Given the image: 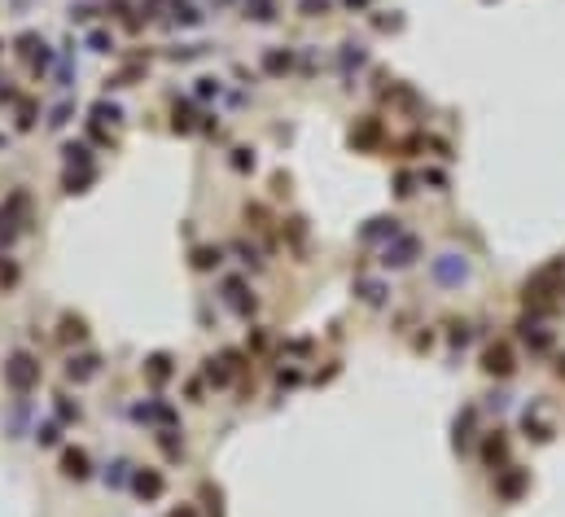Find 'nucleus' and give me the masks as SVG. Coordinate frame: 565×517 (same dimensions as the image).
<instances>
[{"label": "nucleus", "mask_w": 565, "mask_h": 517, "mask_svg": "<svg viewBox=\"0 0 565 517\" xmlns=\"http://www.w3.org/2000/svg\"><path fill=\"white\" fill-rule=\"evenodd\" d=\"M5 386L18 390V394L35 390V386H40V359L27 355V351H14L5 359Z\"/></svg>", "instance_id": "nucleus-1"}, {"label": "nucleus", "mask_w": 565, "mask_h": 517, "mask_svg": "<svg viewBox=\"0 0 565 517\" xmlns=\"http://www.w3.org/2000/svg\"><path fill=\"white\" fill-rule=\"evenodd\" d=\"M18 53H22V57H27V62H31V70H35V75L53 66V49H49V44H44V40H40V35H35V31H22V35H18Z\"/></svg>", "instance_id": "nucleus-2"}, {"label": "nucleus", "mask_w": 565, "mask_h": 517, "mask_svg": "<svg viewBox=\"0 0 565 517\" xmlns=\"http://www.w3.org/2000/svg\"><path fill=\"white\" fill-rule=\"evenodd\" d=\"M224 303H228V311H237L242 320L255 316V294H250L246 281H237V276H233V281H224Z\"/></svg>", "instance_id": "nucleus-3"}, {"label": "nucleus", "mask_w": 565, "mask_h": 517, "mask_svg": "<svg viewBox=\"0 0 565 517\" xmlns=\"http://www.w3.org/2000/svg\"><path fill=\"white\" fill-rule=\"evenodd\" d=\"M22 215H27V193H14V198H9V207H0V246L14 242Z\"/></svg>", "instance_id": "nucleus-4"}, {"label": "nucleus", "mask_w": 565, "mask_h": 517, "mask_svg": "<svg viewBox=\"0 0 565 517\" xmlns=\"http://www.w3.org/2000/svg\"><path fill=\"white\" fill-rule=\"evenodd\" d=\"M131 491H136L140 500H158L167 491V483H162L158 469H136V474H131Z\"/></svg>", "instance_id": "nucleus-5"}, {"label": "nucleus", "mask_w": 565, "mask_h": 517, "mask_svg": "<svg viewBox=\"0 0 565 517\" xmlns=\"http://www.w3.org/2000/svg\"><path fill=\"white\" fill-rule=\"evenodd\" d=\"M434 276H438L443 285H460L465 276H469V268H465L460 255H443V259H434Z\"/></svg>", "instance_id": "nucleus-6"}, {"label": "nucleus", "mask_w": 565, "mask_h": 517, "mask_svg": "<svg viewBox=\"0 0 565 517\" xmlns=\"http://www.w3.org/2000/svg\"><path fill=\"white\" fill-rule=\"evenodd\" d=\"M62 474H66V478H75V483H83V478L92 474L88 452H83V447H66V452H62Z\"/></svg>", "instance_id": "nucleus-7"}, {"label": "nucleus", "mask_w": 565, "mask_h": 517, "mask_svg": "<svg viewBox=\"0 0 565 517\" xmlns=\"http://www.w3.org/2000/svg\"><path fill=\"white\" fill-rule=\"evenodd\" d=\"M97 372H101V359L97 355H75L66 364V377L70 381H88V377H97Z\"/></svg>", "instance_id": "nucleus-8"}, {"label": "nucleus", "mask_w": 565, "mask_h": 517, "mask_svg": "<svg viewBox=\"0 0 565 517\" xmlns=\"http://www.w3.org/2000/svg\"><path fill=\"white\" fill-rule=\"evenodd\" d=\"M145 377L153 381V386H162V381L171 377V355H162V351L149 355V359H145Z\"/></svg>", "instance_id": "nucleus-9"}, {"label": "nucleus", "mask_w": 565, "mask_h": 517, "mask_svg": "<svg viewBox=\"0 0 565 517\" xmlns=\"http://www.w3.org/2000/svg\"><path fill=\"white\" fill-rule=\"evenodd\" d=\"M412 255H416V242H412V237H403L394 250L386 246V259H381V263H386V268H403V263H412Z\"/></svg>", "instance_id": "nucleus-10"}, {"label": "nucleus", "mask_w": 565, "mask_h": 517, "mask_svg": "<svg viewBox=\"0 0 565 517\" xmlns=\"http://www.w3.org/2000/svg\"><path fill=\"white\" fill-rule=\"evenodd\" d=\"M509 368H513L509 346H491V351H487V372H509Z\"/></svg>", "instance_id": "nucleus-11"}, {"label": "nucleus", "mask_w": 565, "mask_h": 517, "mask_svg": "<svg viewBox=\"0 0 565 517\" xmlns=\"http://www.w3.org/2000/svg\"><path fill=\"white\" fill-rule=\"evenodd\" d=\"M62 338L66 342H83L88 338V324H83L79 316H62Z\"/></svg>", "instance_id": "nucleus-12"}, {"label": "nucleus", "mask_w": 565, "mask_h": 517, "mask_svg": "<svg viewBox=\"0 0 565 517\" xmlns=\"http://www.w3.org/2000/svg\"><path fill=\"white\" fill-rule=\"evenodd\" d=\"M263 70H268V75H285V70H290V53H281V49L263 53Z\"/></svg>", "instance_id": "nucleus-13"}, {"label": "nucleus", "mask_w": 565, "mask_h": 517, "mask_svg": "<svg viewBox=\"0 0 565 517\" xmlns=\"http://www.w3.org/2000/svg\"><path fill=\"white\" fill-rule=\"evenodd\" d=\"M118 118H123L118 105H110V101H97V105H92V123H118Z\"/></svg>", "instance_id": "nucleus-14"}, {"label": "nucleus", "mask_w": 565, "mask_h": 517, "mask_svg": "<svg viewBox=\"0 0 565 517\" xmlns=\"http://www.w3.org/2000/svg\"><path fill=\"white\" fill-rule=\"evenodd\" d=\"M355 290H359L364 303H381V298H386V285H377V281H359Z\"/></svg>", "instance_id": "nucleus-15"}, {"label": "nucleus", "mask_w": 565, "mask_h": 517, "mask_svg": "<svg viewBox=\"0 0 565 517\" xmlns=\"http://www.w3.org/2000/svg\"><path fill=\"white\" fill-rule=\"evenodd\" d=\"M224 255H220V250H215V246H202L198 250V255H193V268H202V272H206V268H215V263H220Z\"/></svg>", "instance_id": "nucleus-16"}, {"label": "nucleus", "mask_w": 565, "mask_h": 517, "mask_svg": "<svg viewBox=\"0 0 565 517\" xmlns=\"http://www.w3.org/2000/svg\"><path fill=\"white\" fill-rule=\"evenodd\" d=\"M62 154H66L70 167H79V171H92V167H88V149H83V145H66Z\"/></svg>", "instance_id": "nucleus-17"}, {"label": "nucleus", "mask_w": 565, "mask_h": 517, "mask_svg": "<svg viewBox=\"0 0 565 517\" xmlns=\"http://www.w3.org/2000/svg\"><path fill=\"white\" fill-rule=\"evenodd\" d=\"M394 237V233H399V228H394V220H372L368 228H364V237H368V242H372V237Z\"/></svg>", "instance_id": "nucleus-18"}, {"label": "nucleus", "mask_w": 565, "mask_h": 517, "mask_svg": "<svg viewBox=\"0 0 565 517\" xmlns=\"http://www.w3.org/2000/svg\"><path fill=\"white\" fill-rule=\"evenodd\" d=\"M105 483H110V487H123V483H127V461H114L110 469H105Z\"/></svg>", "instance_id": "nucleus-19"}, {"label": "nucleus", "mask_w": 565, "mask_h": 517, "mask_svg": "<svg viewBox=\"0 0 565 517\" xmlns=\"http://www.w3.org/2000/svg\"><path fill=\"white\" fill-rule=\"evenodd\" d=\"M175 22H184V27H193V22H198V9L189 5V0H175Z\"/></svg>", "instance_id": "nucleus-20"}, {"label": "nucleus", "mask_w": 565, "mask_h": 517, "mask_svg": "<svg viewBox=\"0 0 565 517\" xmlns=\"http://www.w3.org/2000/svg\"><path fill=\"white\" fill-rule=\"evenodd\" d=\"M70 114H75V105H70V101H62V105H57V110H53L49 127H66V123H70Z\"/></svg>", "instance_id": "nucleus-21"}, {"label": "nucleus", "mask_w": 565, "mask_h": 517, "mask_svg": "<svg viewBox=\"0 0 565 517\" xmlns=\"http://www.w3.org/2000/svg\"><path fill=\"white\" fill-rule=\"evenodd\" d=\"M18 127H22V131L35 127V101H22V105H18Z\"/></svg>", "instance_id": "nucleus-22"}, {"label": "nucleus", "mask_w": 565, "mask_h": 517, "mask_svg": "<svg viewBox=\"0 0 565 517\" xmlns=\"http://www.w3.org/2000/svg\"><path fill=\"white\" fill-rule=\"evenodd\" d=\"M233 167H237V171H255V154H250V149H233Z\"/></svg>", "instance_id": "nucleus-23"}, {"label": "nucleus", "mask_w": 565, "mask_h": 517, "mask_svg": "<svg viewBox=\"0 0 565 517\" xmlns=\"http://www.w3.org/2000/svg\"><path fill=\"white\" fill-rule=\"evenodd\" d=\"M175 131H193V110L189 105H175Z\"/></svg>", "instance_id": "nucleus-24"}, {"label": "nucleus", "mask_w": 565, "mask_h": 517, "mask_svg": "<svg viewBox=\"0 0 565 517\" xmlns=\"http://www.w3.org/2000/svg\"><path fill=\"white\" fill-rule=\"evenodd\" d=\"M202 496H206V504H211V517H224V509H220V487H202Z\"/></svg>", "instance_id": "nucleus-25"}, {"label": "nucleus", "mask_w": 565, "mask_h": 517, "mask_svg": "<svg viewBox=\"0 0 565 517\" xmlns=\"http://www.w3.org/2000/svg\"><path fill=\"white\" fill-rule=\"evenodd\" d=\"M88 44H92L97 53H110V49H114V40H110L105 31H92V35H88Z\"/></svg>", "instance_id": "nucleus-26"}, {"label": "nucleus", "mask_w": 565, "mask_h": 517, "mask_svg": "<svg viewBox=\"0 0 565 517\" xmlns=\"http://www.w3.org/2000/svg\"><path fill=\"white\" fill-rule=\"evenodd\" d=\"M522 483H526V474H509V478L500 483V491H504V496H517V491H522Z\"/></svg>", "instance_id": "nucleus-27"}, {"label": "nucleus", "mask_w": 565, "mask_h": 517, "mask_svg": "<svg viewBox=\"0 0 565 517\" xmlns=\"http://www.w3.org/2000/svg\"><path fill=\"white\" fill-rule=\"evenodd\" d=\"M14 281H18V268L9 259H0V285H14Z\"/></svg>", "instance_id": "nucleus-28"}, {"label": "nucleus", "mask_w": 565, "mask_h": 517, "mask_svg": "<svg viewBox=\"0 0 565 517\" xmlns=\"http://www.w3.org/2000/svg\"><path fill=\"white\" fill-rule=\"evenodd\" d=\"M57 416H62V421H79V403L62 399V403H57Z\"/></svg>", "instance_id": "nucleus-29"}, {"label": "nucleus", "mask_w": 565, "mask_h": 517, "mask_svg": "<svg viewBox=\"0 0 565 517\" xmlns=\"http://www.w3.org/2000/svg\"><path fill=\"white\" fill-rule=\"evenodd\" d=\"M324 9H329V0H303V14L307 18H320Z\"/></svg>", "instance_id": "nucleus-30"}, {"label": "nucleus", "mask_w": 565, "mask_h": 517, "mask_svg": "<svg viewBox=\"0 0 565 517\" xmlns=\"http://www.w3.org/2000/svg\"><path fill=\"white\" fill-rule=\"evenodd\" d=\"M35 439H40V443H57V425H53V421H44V425L35 430Z\"/></svg>", "instance_id": "nucleus-31"}, {"label": "nucleus", "mask_w": 565, "mask_h": 517, "mask_svg": "<svg viewBox=\"0 0 565 517\" xmlns=\"http://www.w3.org/2000/svg\"><path fill=\"white\" fill-rule=\"evenodd\" d=\"M158 443H162V452H167V456H180V443L171 439V430H162V434H158Z\"/></svg>", "instance_id": "nucleus-32"}, {"label": "nucleus", "mask_w": 565, "mask_h": 517, "mask_svg": "<svg viewBox=\"0 0 565 517\" xmlns=\"http://www.w3.org/2000/svg\"><path fill=\"white\" fill-rule=\"evenodd\" d=\"M504 456V439H487V461H500Z\"/></svg>", "instance_id": "nucleus-33"}, {"label": "nucleus", "mask_w": 565, "mask_h": 517, "mask_svg": "<svg viewBox=\"0 0 565 517\" xmlns=\"http://www.w3.org/2000/svg\"><path fill=\"white\" fill-rule=\"evenodd\" d=\"M198 92L202 97H215V92H220V79H198Z\"/></svg>", "instance_id": "nucleus-34"}, {"label": "nucleus", "mask_w": 565, "mask_h": 517, "mask_svg": "<svg viewBox=\"0 0 565 517\" xmlns=\"http://www.w3.org/2000/svg\"><path fill=\"white\" fill-rule=\"evenodd\" d=\"M171 517H198V509H193V504H180V509H175Z\"/></svg>", "instance_id": "nucleus-35"}, {"label": "nucleus", "mask_w": 565, "mask_h": 517, "mask_svg": "<svg viewBox=\"0 0 565 517\" xmlns=\"http://www.w3.org/2000/svg\"><path fill=\"white\" fill-rule=\"evenodd\" d=\"M351 5H364V0H351Z\"/></svg>", "instance_id": "nucleus-36"}, {"label": "nucleus", "mask_w": 565, "mask_h": 517, "mask_svg": "<svg viewBox=\"0 0 565 517\" xmlns=\"http://www.w3.org/2000/svg\"><path fill=\"white\" fill-rule=\"evenodd\" d=\"M0 145H5V136H0Z\"/></svg>", "instance_id": "nucleus-37"}]
</instances>
